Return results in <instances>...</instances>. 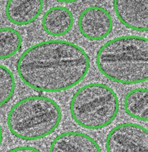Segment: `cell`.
<instances>
[{
	"mask_svg": "<svg viewBox=\"0 0 148 152\" xmlns=\"http://www.w3.org/2000/svg\"><path fill=\"white\" fill-rule=\"evenodd\" d=\"M90 68V59L83 48L62 40L36 43L17 62L18 74L24 84L44 93L73 88L86 77Z\"/></svg>",
	"mask_w": 148,
	"mask_h": 152,
	"instance_id": "6da1fadb",
	"label": "cell"
},
{
	"mask_svg": "<svg viewBox=\"0 0 148 152\" xmlns=\"http://www.w3.org/2000/svg\"><path fill=\"white\" fill-rule=\"evenodd\" d=\"M96 66L113 82L136 84L148 79V40L126 35L109 40L98 50Z\"/></svg>",
	"mask_w": 148,
	"mask_h": 152,
	"instance_id": "7a4b0ae2",
	"label": "cell"
},
{
	"mask_svg": "<svg viewBox=\"0 0 148 152\" xmlns=\"http://www.w3.org/2000/svg\"><path fill=\"white\" fill-rule=\"evenodd\" d=\"M62 118L58 103L48 97L35 95L18 101L7 116L8 129L14 137L24 140H36L52 134Z\"/></svg>",
	"mask_w": 148,
	"mask_h": 152,
	"instance_id": "3957f363",
	"label": "cell"
},
{
	"mask_svg": "<svg viewBox=\"0 0 148 152\" xmlns=\"http://www.w3.org/2000/svg\"><path fill=\"white\" fill-rule=\"evenodd\" d=\"M119 109L117 94L103 83H90L76 91L70 101V113L74 122L88 129L108 126L116 119Z\"/></svg>",
	"mask_w": 148,
	"mask_h": 152,
	"instance_id": "277c9868",
	"label": "cell"
},
{
	"mask_svg": "<svg viewBox=\"0 0 148 152\" xmlns=\"http://www.w3.org/2000/svg\"><path fill=\"white\" fill-rule=\"evenodd\" d=\"M106 147L107 152H148L147 129L135 123L118 124L108 133Z\"/></svg>",
	"mask_w": 148,
	"mask_h": 152,
	"instance_id": "5b68a950",
	"label": "cell"
},
{
	"mask_svg": "<svg viewBox=\"0 0 148 152\" xmlns=\"http://www.w3.org/2000/svg\"><path fill=\"white\" fill-rule=\"evenodd\" d=\"M78 25L81 35L92 41L105 39L113 27L111 15L106 9L97 6L84 10L78 18Z\"/></svg>",
	"mask_w": 148,
	"mask_h": 152,
	"instance_id": "8992f818",
	"label": "cell"
},
{
	"mask_svg": "<svg viewBox=\"0 0 148 152\" xmlns=\"http://www.w3.org/2000/svg\"><path fill=\"white\" fill-rule=\"evenodd\" d=\"M114 10L126 28L138 31L148 30V0H114Z\"/></svg>",
	"mask_w": 148,
	"mask_h": 152,
	"instance_id": "52a82bcc",
	"label": "cell"
},
{
	"mask_svg": "<svg viewBox=\"0 0 148 152\" xmlns=\"http://www.w3.org/2000/svg\"><path fill=\"white\" fill-rule=\"evenodd\" d=\"M49 152H102V150L90 136L73 131L57 136L52 141Z\"/></svg>",
	"mask_w": 148,
	"mask_h": 152,
	"instance_id": "ba28073f",
	"label": "cell"
},
{
	"mask_svg": "<svg viewBox=\"0 0 148 152\" xmlns=\"http://www.w3.org/2000/svg\"><path fill=\"white\" fill-rule=\"evenodd\" d=\"M43 0H8L5 13L13 24L24 26L36 21L43 12Z\"/></svg>",
	"mask_w": 148,
	"mask_h": 152,
	"instance_id": "9c48e42d",
	"label": "cell"
},
{
	"mask_svg": "<svg viewBox=\"0 0 148 152\" xmlns=\"http://www.w3.org/2000/svg\"><path fill=\"white\" fill-rule=\"evenodd\" d=\"M41 23L47 34L61 37L68 34L72 29L74 24L73 14L64 7H54L44 14Z\"/></svg>",
	"mask_w": 148,
	"mask_h": 152,
	"instance_id": "30bf717a",
	"label": "cell"
},
{
	"mask_svg": "<svg viewBox=\"0 0 148 152\" xmlns=\"http://www.w3.org/2000/svg\"><path fill=\"white\" fill-rule=\"evenodd\" d=\"M124 107L128 115L139 121L148 120V91L146 88H138L126 96Z\"/></svg>",
	"mask_w": 148,
	"mask_h": 152,
	"instance_id": "8fae6325",
	"label": "cell"
},
{
	"mask_svg": "<svg viewBox=\"0 0 148 152\" xmlns=\"http://www.w3.org/2000/svg\"><path fill=\"white\" fill-rule=\"evenodd\" d=\"M19 32L9 27L0 28V59H7L17 53L22 46Z\"/></svg>",
	"mask_w": 148,
	"mask_h": 152,
	"instance_id": "7c38bea8",
	"label": "cell"
},
{
	"mask_svg": "<svg viewBox=\"0 0 148 152\" xmlns=\"http://www.w3.org/2000/svg\"><path fill=\"white\" fill-rule=\"evenodd\" d=\"M16 89L13 72L6 66L0 64V107L12 99Z\"/></svg>",
	"mask_w": 148,
	"mask_h": 152,
	"instance_id": "4fadbf2b",
	"label": "cell"
},
{
	"mask_svg": "<svg viewBox=\"0 0 148 152\" xmlns=\"http://www.w3.org/2000/svg\"><path fill=\"white\" fill-rule=\"evenodd\" d=\"M7 152H41L40 150L36 148L32 147L30 146H18L12 150L8 151Z\"/></svg>",
	"mask_w": 148,
	"mask_h": 152,
	"instance_id": "5bb4252c",
	"label": "cell"
},
{
	"mask_svg": "<svg viewBox=\"0 0 148 152\" xmlns=\"http://www.w3.org/2000/svg\"><path fill=\"white\" fill-rule=\"evenodd\" d=\"M55 1L63 3H73L79 1V0H55Z\"/></svg>",
	"mask_w": 148,
	"mask_h": 152,
	"instance_id": "9a60e30c",
	"label": "cell"
},
{
	"mask_svg": "<svg viewBox=\"0 0 148 152\" xmlns=\"http://www.w3.org/2000/svg\"><path fill=\"white\" fill-rule=\"evenodd\" d=\"M3 129L2 127L0 124V147H1V145L2 144L3 142Z\"/></svg>",
	"mask_w": 148,
	"mask_h": 152,
	"instance_id": "2e32d148",
	"label": "cell"
},
{
	"mask_svg": "<svg viewBox=\"0 0 148 152\" xmlns=\"http://www.w3.org/2000/svg\"><path fill=\"white\" fill-rule=\"evenodd\" d=\"M0 9H1V6H0Z\"/></svg>",
	"mask_w": 148,
	"mask_h": 152,
	"instance_id": "e0dca14e",
	"label": "cell"
}]
</instances>
